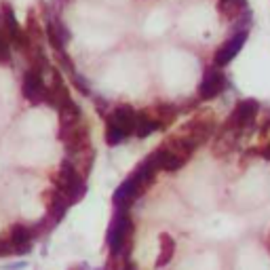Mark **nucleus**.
<instances>
[{
	"label": "nucleus",
	"instance_id": "nucleus-26",
	"mask_svg": "<svg viewBox=\"0 0 270 270\" xmlns=\"http://www.w3.org/2000/svg\"><path fill=\"white\" fill-rule=\"evenodd\" d=\"M258 118H262L260 127L256 129V131H258V135H260V137H268V133H270V108H262Z\"/></svg>",
	"mask_w": 270,
	"mask_h": 270
},
{
	"label": "nucleus",
	"instance_id": "nucleus-6",
	"mask_svg": "<svg viewBox=\"0 0 270 270\" xmlns=\"http://www.w3.org/2000/svg\"><path fill=\"white\" fill-rule=\"evenodd\" d=\"M228 85V76L224 74V70L218 68V66H209L205 68V74H203V80L196 89V97L201 101H209V99H215L218 95L224 93V89Z\"/></svg>",
	"mask_w": 270,
	"mask_h": 270
},
{
	"label": "nucleus",
	"instance_id": "nucleus-18",
	"mask_svg": "<svg viewBox=\"0 0 270 270\" xmlns=\"http://www.w3.org/2000/svg\"><path fill=\"white\" fill-rule=\"evenodd\" d=\"M215 9H218V13L224 17V19L232 22L235 17H239L241 13H245L249 9V3L247 0H218Z\"/></svg>",
	"mask_w": 270,
	"mask_h": 270
},
{
	"label": "nucleus",
	"instance_id": "nucleus-5",
	"mask_svg": "<svg viewBox=\"0 0 270 270\" xmlns=\"http://www.w3.org/2000/svg\"><path fill=\"white\" fill-rule=\"evenodd\" d=\"M179 133H188V135H196L201 137L205 143L218 133V120H215V114L211 110H201L194 116H190L182 127H179Z\"/></svg>",
	"mask_w": 270,
	"mask_h": 270
},
{
	"label": "nucleus",
	"instance_id": "nucleus-25",
	"mask_svg": "<svg viewBox=\"0 0 270 270\" xmlns=\"http://www.w3.org/2000/svg\"><path fill=\"white\" fill-rule=\"evenodd\" d=\"M11 40H9V36L5 32V28L0 26V64H9L11 61Z\"/></svg>",
	"mask_w": 270,
	"mask_h": 270
},
{
	"label": "nucleus",
	"instance_id": "nucleus-3",
	"mask_svg": "<svg viewBox=\"0 0 270 270\" xmlns=\"http://www.w3.org/2000/svg\"><path fill=\"white\" fill-rule=\"evenodd\" d=\"M262 106L258 99H239L232 108V112L226 116V120L222 122L220 129L226 131H241L245 137H249V133L256 129L258 124V116H260Z\"/></svg>",
	"mask_w": 270,
	"mask_h": 270
},
{
	"label": "nucleus",
	"instance_id": "nucleus-27",
	"mask_svg": "<svg viewBox=\"0 0 270 270\" xmlns=\"http://www.w3.org/2000/svg\"><path fill=\"white\" fill-rule=\"evenodd\" d=\"M15 256V247L9 241V237H0V258H11Z\"/></svg>",
	"mask_w": 270,
	"mask_h": 270
},
{
	"label": "nucleus",
	"instance_id": "nucleus-22",
	"mask_svg": "<svg viewBox=\"0 0 270 270\" xmlns=\"http://www.w3.org/2000/svg\"><path fill=\"white\" fill-rule=\"evenodd\" d=\"M70 80H72V85L76 87V91H78L80 95H85V97H91V95H93L91 87H89V80L80 74V72H74V70H72V72H70Z\"/></svg>",
	"mask_w": 270,
	"mask_h": 270
},
{
	"label": "nucleus",
	"instance_id": "nucleus-19",
	"mask_svg": "<svg viewBox=\"0 0 270 270\" xmlns=\"http://www.w3.org/2000/svg\"><path fill=\"white\" fill-rule=\"evenodd\" d=\"M70 160L76 165V171L80 173V177L87 179L89 173H91V169H93V163H95V150L91 148V150H87V152H82V154H78L74 158H70Z\"/></svg>",
	"mask_w": 270,
	"mask_h": 270
},
{
	"label": "nucleus",
	"instance_id": "nucleus-2",
	"mask_svg": "<svg viewBox=\"0 0 270 270\" xmlns=\"http://www.w3.org/2000/svg\"><path fill=\"white\" fill-rule=\"evenodd\" d=\"M51 184L66 196L70 205L78 203L87 194V179L80 177V173L76 171V165L68 156L61 158V163L55 171H51Z\"/></svg>",
	"mask_w": 270,
	"mask_h": 270
},
{
	"label": "nucleus",
	"instance_id": "nucleus-15",
	"mask_svg": "<svg viewBox=\"0 0 270 270\" xmlns=\"http://www.w3.org/2000/svg\"><path fill=\"white\" fill-rule=\"evenodd\" d=\"M175 249H177L175 239L169 235V232H160V235H158V256H156L154 266L156 268L169 266L171 260H173V256H175Z\"/></svg>",
	"mask_w": 270,
	"mask_h": 270
},
{
	"label": "nucleus",
	"instance_id": "nucleus-32",
	"mask_svg": "<svg viewBox=\"0 0 270 270\" xmlns=\"http://www.w3.org/2000/svg\"><path fill=\"white\" fill-rule=\"evenodd\" d=\"M264 243H266V247H268V251H270V232L266 235V241H264Z\"/></svg>",
	"mask_w": 270,
	"mask_h": 270
},
{
	"label": "nucleus",
	"instance_id": "nucleus-14",
	"mask_svg": "<svg viewBox=\"0 0 270 270\" xmlns=\"http://www.w3.org/2000/svg\"><path fill=\"white\" fill-rule=\"evenodd\" d=\"M163 129H165V124L160 122L158 118H154L150 110H139L137 112V116H135V131H133L135 137L143 139V137H148V135H152L156 131H163Z\"/></svg>",
	"mask_w": 270,
	"mask_h": 270
},
{
	"label": "nucleus",
	"instance_id": "nucleus-7",
	"mask_svg": "<svg viewBox=\"0 0 270 270\" xmlns=\"http://www.w3.org/2000/svg\"><path fill=\"white\" fill-rule=\"evenodd\" d=\"M47 91L45 76H40L38 72H34L32 68H26L24 78H22V95L30 106H43V97Z\"/></svg>",
	"mask_w": 270,
	"mask_h": 270
},
{
	"label": "nucleus",
	"instance_id": "nucleus-30",
	"mask_svg": "<svg viewBox=\"0 0 270 270\" xmlns=\"http://www.w3.org/2000/svg\"><path fill=\"white\" fill-rule=\"evenodd\" d=\"M72 270H93V268H91V264H87V262H78Z\"/></svg>",
	"mask_w": 270,
	"mask_h": 270
},
{
	"label": "nucleus",
	"instance_id": "nucleus-34",
	"mask_svg": "<svg viewBox=\"0 0 270 270\" xmlns=\"http://www.w3.org/2000/svg\"><path fill=\"white\" fill-rule=\"evenodd\" d=\"M70 270H72V268H70Z\"/></svg>",
	"mask_w": 270,
	"mask_h": 270
},
{
	"label": "nucleus",
	"instance_id": "nucleus-10",
	"mask_svg": "<svg viewBox=\"0 0 270 270\" xmlns=\"http://www.w3.org/2000/svg\"><path fill=\"white\" fill-rule=\"evenodd\" d=\"M148 158L156 165L158 171H165V173H177V171H182L186 167V163H188L184 156L171 152L165 143H163V146H158L154 152H150Z\"/></svg>",
	"mask_w": 270,
	"mask_h": 270
},
{
	"label": "nucleus",
	"instance_id": "nucleus-4",
	"mask_svg": "<svg viewBox=\"0 0 270 270\" xmlns=\"http://www.w3.org/2000/svg\"><path fill=\"white\" fill-rule=\"evenodd\" d=\"M0 22H3V28H5L9 40H11V47H15L17 51L26 55V51L32 47V40L26 34V30L19 26V22H17L15 11L9 5V0H3V5H0Z\"/></svg>",
	"mask_w": 270,
	"mask_h": 270
},
{
	"label": "nucleus",
	"instance_id": "nucleus-33",
	"mask_svg": "<svg viewBox=\"0 0 270 270\" xmlns=\"http://www.w3.org/2000/svg\"><path fill=\"white\" fill-rule=\"evenodd\" d=\"M93 270H103V268H93Z\"/></svg>",
	"mask_w": 270,
	"mask_h": 270
},
{
	"label": "nucleus",
	"instance_id": "nucleus-23",
	"mask_svg": "<svg viewBox=\"0 0 270 270\" xmlns=\"http://www.w3.org/2000/svg\"><path fill=\"white\" fill-rule=\"evenodd\" d=\"M103 139H106V143L108 146H118V143H122L124 139V133L120 131V129H116L114 124H110V122H106V131H103Z\"/></svg>",
	"mask_w": 270,
	"mask_h": 270
},
{
	"label": "nucleus",
	"instance_id": "nucleus-16",
	"mask_svg": "<svg viewBox=\"0 0 270 270\" xmlns=\"http://www.w3.org/2000/svg\"><path fill=\"white\" fill-rule=\"evenodd\" d=\"M57 120H59V127H68V124H74V122H78V120H82L85 118V114H82V108L74 101V99H70V101H66L64 106H59L57 108Z\"/></svg>",
	"mask_w": 270,
	"mask_h": 270
},
{
	"label": "nucleus",
	"instance_id": "nucleus-8",
	"mask_svg": "<svg viewBox=\"0 0 270 270\" xmlns=\"http://www.w3.org/2000/svg\"><path fill=\"white\" fill-rule=\"evenodd\" d=\"M249 38V32H237V34H232L228 36V40L213 53V66H218V68H226L232 59H235L239 55V51L245 47Z\"/></svg>",
	"mask_w": 270,
	"mask_h": 270
},
{
	"label": "nucleus",
	"instance_id": "nucleus-29",
	"mask_svg": "<svg viewBox=\"0 0 270 270\" xmlns=\"http://www.w3.org/2000/svg\"><path fill=\"white\" fill-rule=\"evenodd\" d=\"M28 268V260H19V262H9L3 266V270H24Z\"/></svg>",
	"mask_w": 270,
	"mask_h": 270
},
{
	"label": "nucleus",
	"instance_id": "nucleus-11",
	"mask_svg": "<svg viewBox=\"0 0 270 270\" xmlns=\"http://www.w3.org/2000/svg\"><path fill=\"white\" fill-rule=\"evenodd\" d=\"M40 199H43V203H45V207H47V215H49V218L55 220L57 224L66 218L68 209L72 207V205H70V201L66 199V196H64V194H61L55 186H51V188L43 190Z\"/></svg>",
	"mask_w": 270,
	"mask_h": 270
},
{
	"label": "nucleus",
	"instance_id": "nucleus-20",
	"mask_svg": "<svg viewBox=\"0 0 270 270\" xmlns=\"http://www.w3.org/2000/svg\"><path fill=\"white\" fill-rule=\"evenodd\" d=\"M251 28H254V11H249V9L230 22V32L232 34H237V32H249Z\"/></svg>",
	"mask_w": 270,
	"mask_h": 270
},
{
	"label": "nucleus",
	"instance_id": "nucleus-31",
	"mask_svg": "<svg viewBox=\"0 0 270 270\" xmlns=\"http://www.w3.org/2000/svg\"><path fill=\"white\" fill-rule=\"evenodd\" d=\"M122 270H137V264L131 262V260H127V262H124V266H122Z\"/></svg>",
	"mask_w": 270,
	"mask_h": 270
},
{
	"label": "nucleus",
	"instance_id": "nucleus-12",
	"mask_svg": "<svg viewBox=\"0 0 270 270\" xmlns=\"http://www.w3.org/2000/svg\"><path fill=\"white\" fill-rule=\"evenodd\" d=\"M165 146L171 150V152H175V154H179V156H184L186 160H190L192 158V154L199 150V148H203L205 146V141L201 139V137H196V135H188V133H175V135H171L167 141H165Z\"/></svg>",
	"mask_w": 270,
	"mask_h": 270
},
{
	"label": "nucleus",
	"instance_id": "nucleus-21",
	"mask_svg": "<svg viewBox=\"0 0 270 270\" xmlns=\"http://www.w3.org/2000/svg\"><path fill=\"white\" fill-rule=\"evenodd\" d=\"M57 226V222L53 220V218H49V215H45L43 220H38L36 224H30V230H32V237H34V241L36 239H40V237H47L49 232Z\"/></svg>",
	"mask_w": 270,
	"mask_h": 270
},
{
	"label": "nucleus",
	"instance_id": "nucleus-9",
	"mask_svg": "<svg viewBox=\"0 0 270 270\" xmlns=\"http://www.w3.org/2000/svg\"><path fill=\"white\" fill-rule=\"evenodd\" d=\"M135 116H137V110L131 103H118L112 108V112L106 116V122L114 124V127L120 129L124 133V137L129 139L135 131Z\"/></svg>",
	"mask_w": 270,
	"mask_h": 270
},
{
	"label": "nucleus",
	"instance_id": "nucleus-13",
	"mask_svg": "<svg viewBox=\"0 0 270 270\" xmlns=\"http://www.w3.org/2000/svg\"><path fill=\"white\" fill-rule=\"evenodd\" d=\"M9 241L15 247V256H28L30 251L34 249V237H32L30 224H24V222L11 224V228H9Z\"/></svg>",
	"mask_w": 270,
	"mask_h": 270
},
{
	"label": "nucleus",
	"instance_id": "nucleus-1",
	"mask_svg": "<svg viewBox=\"0 0 270 270\" xmlns=\"http://www.w3.org/2000/svg\"><path fill=\"white\" fill-rule=\"evenodd\" d=\"M106 243L110 249V256H122L124 260H129L135 243V222L131 218V209L114 207L110 226L106 232Z\"/></svg>",
	"mask_w": 270,
	"mask_h": 270
},
{
	"label": "nucleus",
	"instance_id": "nucleus-17",
	"mask_svg": "<svg viewBox=\"0 0 270 270\" xmlns=\"http://www.w3.org/2000/svg\"><path fill=\"white\" fill-rule=\"evenodd\" d=\"M150 112L154 118H158L167 127V124H171L179 116V106L175 101H158L150 108Z\"/></svg>",
	"mask_w": 270,
	"mask_h": 270
},
{
	"label": "nucleus",
	"instance_id": "nucleus-28",
	"mask_svg": "<svg viewBox=\"0 0 270 270\" xmlns=\"http://www.w3.org/2000/svg\"><path fill=\"white\" fill-rule=\"evenodd\" d=\"M124 262H127V260H124L122 256H110L108 262H106V266H103V270H122Z\"/></svg>",
	"mask_w": 270,
	"mask_h": 270
},
{
	"label": "nucleus",
	"instance_id": "nucleus-24",
	"mask_svg": "<svg viewBox=\"0 0 270 270\" xmlns=\"http://www.w3.org/2000/svg\"><path fill=\"white\" fill-rule=\"evenodd\" d=\"M91 97H93L95 112H97V114H99V116H101V118L106 120V116L110 114V112H112V108H114V106H112V101L108 99V97H103V95H97V93H93Z\"/></svg>",
	"mask_w": 270,
	"mask_h": 270
}]
</instances>
